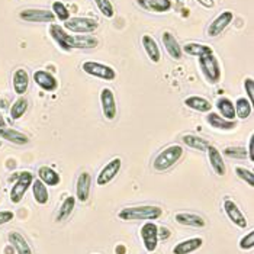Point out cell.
Instances as JSON below:
<instances>
[{
  "label": "cell",
  "mask_w": 254,
  "mask_h": 254,
  "mask_svg": "<svg viewBox=\"0 0 254 254\" xmlns=\"http://www.w3.org/2000/svg\"><path fill=\"white\" fill-rule=\"evenodd\" d=\"M161 215H163V209L153 205L124 208L118 214L122 221H156Z\"/></svg>",
  "instance_id": "6da1fadb"
},
{
  "label": "cell",
  "mask_w": 254,
  "mask_h": 254,
  "mask_svg": "<svg viewBox=\"0 0 254 254\" xmlns=\"http://www.w3.org/2000/svg\"><path fill=\"white\" fill-rule=\"evenodd\" d=\"M182 156H183V147L179 144H172L157 154L153 161V167L157 172L169 170L170 167H173L176 164Z\"/></svg>",
  "instance_id": "7a4b0ae2"
},
{
  "label": "cell",
  "mask_w": 254,
  "mask_h": 254,
  "mask_svg": "<svg viewBox=\"0 0 254 254\" xmlns=\"http://www.w3.org/2000/svg\"><path fill=\"white\" fill-rule=\"evenodd\" d=\"M199 68H200L203 77L206 78L211 84H216L221 80V76H222L221 65L214 54L199 57Z\"/></svg>",
  "instance_id": "3957f363"
},
{
  "label": "cell",
  "mask_w": 254,
  "mask_h": 254,
  "mask_svg": "<svg viewBox=\"0 0 254 254\" xmlns=\"http://www.w3.org/2000/svg\"><path fill=\"white\" fill-rule=\"evenodd\" d=\"M99 28V22L95 18L76 16L64 22V29L73 34H93Z\"/></svg>",
  "instance_id": "277c9868"
},
{
  "label": "cell",
  "mask_w": 254,
  "mask_h": 254,
  "mask_svg": "<svg viewBox=\"0 0 254 254\" xmlns=\"http://www.w3.org/2000/svg\"><path fill=\"white\" fill-rule=\"evenodd\" d=\"M81 68H83V71L86 74L106 80V81H112V80L117 78V71L111 65L102 64V63H98V61H84Z\"/></svg>",
  "instance_id": "5b68a950"
},
{
  "label": "cell",
  "mask_w": 254,
  "mask_h": 254,
  "mask_svg": "<svg viewBox=\"0 0 254 254\" xmlns=\"http://www.w3.org/2000/svg\"><path fill=\"white\" fill-rule=\"evenodd\" d=\"M34 182V175L29 172H22L16 177V182L13 183L12 189H10V202L12 203H19L23 199L25 193L28 192V189L31 188Z\"/></svg>",
  "instance_id": "8992f818"
},
{
  "label": "cell",
  "mask_w": 254,
  "mask_h": 254,
  "mask_svg": "<svg viewBox=\"0 0 254 254\" xmlns=\"http://www.w3.org/2000/svg\"><path fill=\"white\" fill-rule=\"evenodd\" d=\"M50 37L54 39V42L59 45L63 51H71L74 50V35H70L61 25L51 23L48 28Z\"/></svg>",
  "instance_id": "52a82bcc"
},
{
  "label": "cell",
  "mask_w": 254,
  "mask_h": 254,
  "mask_svg": "<svg viewBox=\"0 0 254 254\" xmlns=\"http://www.w3.org/2000/svg\"><path fill=\"white\" fill-rule=\"evenodd\" d=\"M19 19L29 23H54L56 16L51 10L45 9H25L19 12Z\"/></svg>",
  "instance_id": "ba28073f"
},
{
  "label": "cell",
  "mask_w": 254,
  "mask_h": 254,
  "mask_svg": "<svg viewBox=\"0 0 254 254\" xmlns=\"http://www.w3.org/2000/svg\"><path fill=\"white\" fill-rule=\"evenodd\" d=\"M141 240L148 253H154L158 244V227L154 222L148 221L141 227Z\"/></svg>",
  "instance_id": "9c48e42d"
},
{
  "label": "cell",
  "mask_w": 254,
  "mask_h": 254,
  "mask_svg": "<svg viewBox=\"0 0 254 254\" xmlns=\"http://www.w3.org/2000/svg\"><path fill=\"white\" fill-rule=\"evenodd\" d=\"M100 105H102V112L108 121H114L117 118V100L115 95L111 89L105 87L100 92Z\"/></svg>",
  "instance_id": "30bf717a"
},
{
  "label": "cell",
  "mask_w": 254,
  "mask_h": 254,
  "mask_svg": "<svg viewBox=\"0 0 254 254\" xmlns=\"http://www.w3.org/2000/svg\"><path fill=\"white\" fill-rule=\"evenodd\" d=\"M121 166H122V160L119 157L112 158L98 175V179H96L98 186H106L108 183H111L118 176V173L121 170Z\"/></svg>",
  "instance_id": "8fae6325"
},
{
  "label": "cell",
  "mask_w": 254,
  "mask_h": 254,
  "mask_svg": "<svg viewBox=\"0 0 254 254\" xmlns=\"http://www.w3.org/2000/svg\"><path fill=\"white\" fill-rule=\"evenodd\" d=\"M233 20H234V13L231 10H224L208 26V35L211 38H215L218 35H221Z\"/></svg>",
  "instance_id": "7c38bea8"
},
{
  "label": "cell",
  "mask_w": 254,
  "mask_h": 254,
  "mask_svg": "<svg viewBox=\"0 0 254 254\" xmlns=\"http://www.w3.org/2000/svg\"><path fill=\"white\" fill-rule=\"evenodd\" d=\"M32 77H34L35 84L39 86L44 92L53 93L59 89V80L54 77V74H51L47 70H35Z\"/></svg>",
  "instance_id": "4fadbf2b"
},
{
  "label": "cell",
  "mask_w": 254,
  "mask_h": 254,
  "mask_svg": "<svg viewBox=\"0 0 254 254\" xmlns=\"http://www.w3.org/2000/svg\"><path fill=\"white\" fill-rule=\"evenodd\" d=\"M224 211H225L227 216L230 218V221H231L234 225H237L238 228H246V227L249 225L247 218H246V215L241 212V209L238 208V205L235 203L234 200L227 199V200L224 202Z\"/></svg>",
  "instance_id": "5bb4252c"
},
{
  "label": "cell",
  "mask_w": 254,
  "mask_h": 254,
  "mask_svg": "<svg viewBox=\"0 0 254 254\" xmlns=\"http://www.w3.org/2000/svg\"><path fill=\"white\" fill-rule=\"evenodd\" d=\"M161 41H163V45L167 51V54L175 60H180L182 56H183V51H182V47L179 44V41L176 39V37L169 32V31H164L163 35H161Z\"/></svg>",
  "instance_id": "9a60e30c"
},
{
  "label": "cell",
  "mask_w": 254,
  "mask_h": 254,
  "mask_svg": "<svg viewBox=\"0 0 254 254\" xmlns=\"http://www.w3.org/2000/svg\"><path fill=\"white\" fill-rule=\"evenodd\" d=\"M92 189V176L87 172H83L76 183V197L80 202H87Z\"/></svg>",
  "instance_id": "2e32d148"
},
{
  "label": "cell",
  "mask_w": 254,
  "mask_h": 254,
  "mask_svg": "<svg viewBox=\"0 0 254 254\" xmlns=\"http://www.w3.org/2000/svg\"><path fill=\"white\" fill-rule=\"evenodd\" d=\"M206 153H208V160L211 163V167L215 172L216 176H225L227 169H225V163H224V158H222V154L219 153V150L214 145H209Z\"/></svg>",
  "instance_id": "e0dca14e"
},
{
  "label": "cell",
  "mask_w": 254,
  "mask_h": 254,
  "mask_svg": "<svg viewBox=\"0 0 254 254\" xmlns=\"http://www.w3.org/2000/svg\"><path fill=\"white\" fill-rule=\"evenodd\" d=\"M12 84H13V90L16 95L23 96L28 92L29 87V74L25 68H16L12 77Z\"/></svg>",
  "instance_id": "ac0fdd59"
},
{
  "label": "cell",
  "mask_w": 254,
  "mask_h": 254,
  "mask_svg": "<svg viewBox=\"0 0 254 254\" xmlns=\"http://www.w3.org/2000/svg\"><path fill=\"white\" fill-rule=\"evenodd\" d=\"M0 138L10 142V144H15V145H26L29 142V138L28 135H25L23 132H20L18 129H13V128H0Z\"/></svg>",
  "instance_id": "d6986e66"
},
{
  "label": "cell",
  "mask_w": 254,
  "mask_h": 254,
  "mask_svg": "<svg viewBox=\"0 0 254 254\" xmlns=\"http://www.w3.org/2000/svg\"><path fill=\"white\" fill-rule=\"evenodd\" d=\"M141 44H142V47H144V51H145V54L148 56V59L151 60L153 63H158L160 60H161V51H160V47H158V44H157V41L151 35H148V34H145V35H142V38H141Z\"/></svg>",
  "instance_id": "ffe728a7"
},
{
  "label": "cell",
  "mask_w": 254,
  "mask_h": 254,
  "mask_svg": "<svg viewBox=\"0 0 254 254\" xmlns=\"http://www.w3.org/2000/svg\"><path fill=\"white\" fill-rule=\"evenodd\" d=\"M206 122L218 131H233L237 127L235 121H228V119L222 118L219 114H215V112H208Z\"/></svg>",
  "instance_id": "44dd1931"
},
{
  "label": "cell",
  "mask_w": 254,
  "mask_h": 254,
  "mask_svg": "<svg viewBox=\"0 0 254 254\" xmlns=\"http://www.w3.org/2000/svg\"><path fill=\"white\" fill-rule=\"evenodd\" d=\"M203 244V240L200 237H193V238H188L180 241L179 244L175 246L173 254H190L199 250Z\"/></svg>",
  "instance_id": "7402d4cb"
},
{
  "label": "cell",
  "mask_w": 254,
  "mask_h": 254,
  "mask_svg": "<svg viewBox=\"0 0 254 254\" xmlns=\"http://www.w3.org/2000/svg\"><path fill=\"white\" fill-rule=\"evenodd\" d=\"M176 221L180 225L185 227H193V228H203L206 225V221L197 214H190V212H180L176 214Z\"/></svg>",
  "instance_id": "603a6c76"
},
{
  "label": "cell",
  "mask_w": 254,
  "mask_h": 254,
  "mask_svg": "<svg viewBox=\"0 0 254 254\" xmlns=\"http://www.w3.org/2000/svg\"><path fill=\"white\" fill-rule=\"evenodd\" d=\"M185 105L196 112H200V114H208L211 112L212 109V105L208 99L202 98V96H189V98L185 99Z\"/></svg>",
  "instance_id": "cb8c5ba5"
},
{
  "label": "cell",
  "mask_w": 254,
  "mask_h": 254,
  "mask_svg": "<svg viewBox=\"0 0 254 254\" xmlns=\"http://www.w3.org/2000/svg\"><path fill=\"white\" fill-rule=\"evenodd\" d=\"M9 243L16 250L18 254H34L31 246L28 244V241L25 240V237L20 233H16V231L9 233Z\"/></svg>",
  "instance_id": "d4e9b609"
},
{
  "label": "cell",
  "mask_w": 254,
  "mask_h": 254,
  "mask_svg": "<svg viewBox=\"0 0 254 254\" xmlns=\"http://www.w3.org/2000/svg\"><path fill=\"white\" fill-rule=\"evenodd\" d=\"M182 51L186 53L188 56H193V57H202V56H208V54H214L212 47L206 45V44H199V42H189L185 47H182Z\"/></svg>",
  "instance_id": "484cf974"
},
{
  "label": "cell",
  "mask_w": 254,
  "mask_h": 254,
  "mask_svg": "<svg viewBox=\"0 0 254 254\" xmlns=\"http://www.w3.org/2000/svg\"><path fill=\"white\" fill-rule=\"evenodd\" d=\"M216 109L219 112V115L228 121H235V109L234 102L228 98H219L215 102Z\"/></svg>",
  "instance_id": "4316f807"
},
{
  "label": "cell",
  "mask_w": 254,
  "mask_h": 254,
  "mask_svg": "<svg viewBox=\"0 0 254 254\" xmlns=\"http://www.w3.org/2000/svg\"><path fill=\"white\" fill-rule=\"evenodd\" d=\"M38 179L45 186H57V185H60V182H61V177H60L59 173L54 169L48 167V166L39 167Z\"/></svg>",
  "instance_id": "83f0119b"
},
{
  "label": "cell",
  "mask_w": 254,
  "mask_h": 254,
  "mask_svg": "<svg viewBox=\"0 0 254 254\" xmlns=\"http://www.w3.org/2000/svg\"><path fill=\"white\" fill-rule=\"evenodd\" d=\"M182 142L193 150H199V151H206L208 147L211 145L208 139L205 138L199 137V135H195V134H185L182 137Z\"/></svg>",
  "instance_id": "f1b7e54d"
},
{
  "label": "cell",
  "mask_w": 254,
  "mask_h": 254,
  "mask_svg": "<svg viewBox=\"0 0 254 254\" xmlns=\"http://www.w3.org/2000/svg\"><path fill=\"white\" fill-rule=\"evenodd\" d=\"M31 189H32V195H34V199L35 202L39 203V205H45L50 199V195H48V188L39 180V179H34L32 185H31Z\"/></svg>",
  "instance_id": "f546056e"
},
{
  "label": "cell",
  "mask_w": 254,
  "mask_h": 254,
  "mask_svg": "<svg viewBox=\"0 0 254 254\" xmlns=\"http://www.w3.org/2000/svg\"><path fill=\"white\" fill-rule=\"evenodd\" d=\"M235 117L240 119H247L253 114V103L246 98H238L234 103Z\"/></svg>",
  "instance_id": "4dcf8cb0"
},
{
  "label": "cell",
  "mask_w": 254,
  "mask_h": 254,
  "mask_svg": "<svg viewBox=\"0 0 254 254\" xmlns=\"http://www.w3.org/2000/svg\"><path fill=\"white\" fill-rule=\"evenodd\" d=\"M74 206H76V197H73V196H67V197L63 200L61 206H60L59 214H57L56 221H57V222L65 221L68 216L71 215V212H73Z\"/></svg>",
  "instance_id": "1f68e13d"
},
{
  "label": "cell",
  "mask_w": 254,
  "mask_h": 254,
  "mask_svg": "<svg viewBox=\"0 0 254 254\" xmlns=\"http://www.w3.org/2000/svg\"><path fill=\"white\" fill-rule=\"evenodd\" d=\"M28 105H29L28 99L23 98V96H19V98L13 102V105L10 106V118L13 121L20 119V118L25 115V112L28 111Z\"/></svg>",
  "instance_id": "d6a6232c"
},
{
  "label": "cell",
  "mask_w": 254,
  "mask_h": 254,
  "mask_svg": "<svg viewBox=\"0 0 254 254\" xmlns=\"http://www.w3.org/2000/svg\"><path fill=\"white\" fill-rule=\"evenodd\" d=\"M99 41L90 34H81V35H74V48H96Z\"/></svg>",
  "instance_id": "836d02e7"
},
{
  "label": "cell",
  "mask_w": 254,
  "mask_h": 254,
  "mask_svg": "<svg viewBox=\"0 0 254 254\" xmlns=\"http://www.w3.org/2000/svg\"><path fill=\"white\" fill-rule=\"evenodd\" d=\"M147 7L156 13H164L172 9V0H144Z\"/></svg>",
  "instance_id": "e575fe53"
},
{
  "label": "cell",
  "mask_w": 254,
  "mask_h": 254,
  "mask_svg": "<svg viewBox=\"0 0 254 254\" xmlns=\"http://www.w3.org/2000/svg\"><path fill=\"white\" fill-rule=\"evenodd\" d=\"M53 13H54V16L57 18L61 22H65V20H68L71 18V13H70V10L67 9V6L63 3V1H60V0H56L54 3H53V10H51Z\"/></svg>",
  "instance_id": "d590c367"
},
{
  "label": "cell",
  "mask_w": 254,
  "mask_h": 254,
  "mask_svg": "<svg viewBox=\"0 0 254 254\" xmlns=\"http://www.w3.org/2000/svg\"><path fill=\"white\" fill-rule=\"evenodd\" d=\"M93 1H95V4L98 6L99 12H100L105 18L111 19V18L115 16V7H114V4H112L111 0H93Z\"/></svg>",
  "instance_id": "8d00e7d4"
},
{
  "label": "cell",
  "mask_w": 254,
  "mask_h": 254,
  "mask_svg": "<svg viewBox=\"0 0 254 254\" xmlns=\"http://www.w3.org/2000/svg\"><path fill=\"white\" fill-rule=\"evenodd\" d=\"M224 156H227L228 158H234V160H244V158H249V156H247V148H246V147H237V145L227 147V148L224 150Z\"/></svg>",
  "instance_id": "74e56055"
},
{
  "label": "cell",
  "mask_w": 254,
  "mask_h": 254,
  "mask_svg": "<svg viewBox=\"0 0 254 254\" xmlns=\"http://www.w3.org/2000/svg\"><path fill=\"white\" fill-rule=\"evenodd\" d=\"M235 175L240 177L243 182H246L250 188L254 186V173L252 170H249L246 167H235Z\"/></svg>",
  "instance_id": "f35d334b"
},
{
  "label": "cell",
  "mask_w": 254,
  "mask_h": 254,
  "mask_svg": "<svg viewBox=\"0 0 254 254\" xmlns=\"http://www.w3.org/2000/svg\"><path fill=\"white\" fill-rule=\"evenodd\" d=\"M254 247V231H250L240 240V249L241 250H252Z\"/></svg>",
  "instance_id": "ab89813d"
},
{
  "label": "cell",
  "mask_w": 254,
  "mask_h": 254,
  "mask_svg": "<svg viewBox=\"0 0 254 254\" xmlns=\"http://www.w3.org/2000/svg\"><path fill=\"white\" fill-rule=\"evenodd\" d=\"M244 90L247 93V99L253 103L254 100V80L253 77H247L244 80Z\"/></svg>",
  "instance_id": "60d3db41"
},
{
  "label": "cell",
  "mask_w": 254,
  "mask_h": 254,
  "mask_svg": "<svg viewBox=\"0 0 254 254\" xmlns=\"http://www.w3.org/2000/svg\"><path fill=\"white\" fill-rule=\"evenodd\" d=\"M15 218V214L12 211H0V225L10 222Z\"/></svg>",
  "instance_id": "b9f144b4"
},
{
  "label": "cell",
  "mask_w": 254,
  "mask_h": 254,
  "mask_svg": "<svg viewBox=\"0 0 254 254\" xmlns=\"http://www.w3.org/2000/svg\"><path fill=\"white\" fill-rule=\"evenodd\" d=\"M247 156L250 158V161H254V135L252 134V137L249 139V148H247Z\"/></svg>",
  "instance_id": "7bdbcfd3"
},
{
  "label": "cell",
  "mask_w": 254,
  "mask_h": 254,
  "mask_svg": "<svg viewBox=\"0 0 254 254\" xmlns=\"http://www.w3.org/2000/svg\"><path fill=\"white\" fill-rule=\"evenodd\" d=\"M170 235H172V233H170L169 228H166V227H160L158 228V240H167Z\"/></svg>",
  "instance_id": "ee69618b"
},
{
  "label": "cell",
  "mask_w": 254,
  "mask_h": 254,
  "mask_svg": "<svg viewBox=\"0 0 254 254\" xmlns=\"http://www.w3.org/2000/svg\"><path fill=\"white\" fill-rule=\"evenodd\" d=\"M203 7H206V9H212L214 6H215V1L214 0H197Z\"/></svg>",
  "instance_id": "f6af8a7d"
},
{
  "label": "cell",
  "mask_w": 254,
  "mask_h": 254,
  "mask_svg": "<svg viewBox=\"0 0 254 254\" xmlns=\"http://www.w3.org/2000/svg\"><path fill=\"white\" fill-rule=\"evenodd\" d=\"M3 127H6V121H4V118H3L1 112H0V128H3Z\"/></svg>",
  "instance_id": "bcb514c9"
},
{
  "label": "cell",
  "mask_w": 254,
  "mask_h": 254,
  "mask_svg": "<svg viewBox=\"0 0 254 254\" xmlns=\"http://www.w3.org/2000/svg\"><path fill=\"white\" fill-rule=\"evenodd\" d=\"M117 253L118 254L125 253V247H124V246H121V247H117Z\"/></svg>",
  "instance_id": "7dc6e473"
},
{
  "label": "cell",
  "mask_w": 254,
  "mask_h": 254,
  "mask_svg": "<svg viewBox=\"0 0 254 254\" xmlns=\"http://www.w3.org/2000/svg\"><path fill=\"white\" fill-rule=\"evenodd\" d=\"M0 189H1V186H0Z\"/></svg>",
  "instance_id": "c3c4849f"
},
{
  "label": "cell",
  "mask_w": 254,
  "mask_h": 254,
  "mask_svg": "<svg viewBox=\"0 0 254 254\" xmlns=\"http://www.w3.org/2000/svg\"><path fill=\"white\" fill-rule=\"evenodd\" d=\"M151 254H156V253H151Z\"/></svg>",
  "instance_id": "681fc988"
}]
</instances>
